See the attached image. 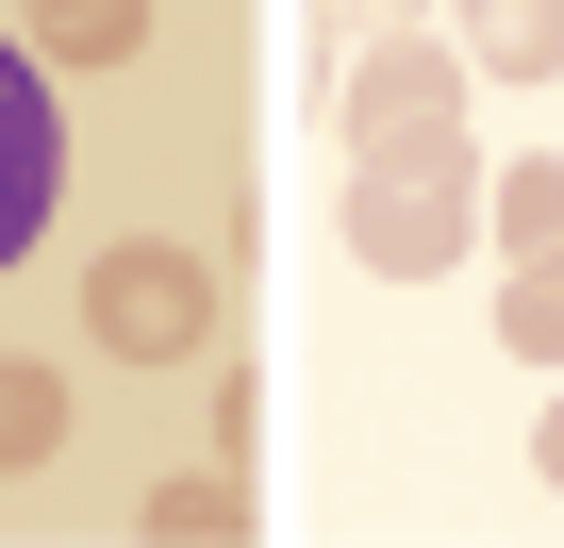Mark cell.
I'll return each instance as SVG.
<instances>
[{
    "label": "cell",
    "instance_id": "cell-1",
    "mask_svg": "<svg viewBox=\"0 0 564 548\" xmlns=\"http://www.w3.org/2000/svg\"><path fill=\"white\" fill-rule=\"evenodd\" d=\"M84 333H100L117 366H199V350H216V266L166 249V233L100 249V266H84Z\"/></svg>",
    "mask_w": 564,
    "mask_h": 548
},
{
    "label": "cell",
    "instance_id": "cell-2",
    "mask_svg": "<svg viewBox=\"0 0 564 548\" xmlns=\"http://www.w3.org/2000/svg\"><path fill=\"white\" fill-rule=\"evenodd\" d=\"M349 166H465V51H432V34H382L366 67H349Z\"/></svg>",
    "mask_w": 564,
    "mask_h": 548
},
{
    "label": "cell",
    "instance_id": "cell-3",
    "mask_svg": "<svg viewBox=\"0 0 564 548\" xmlns=\"http://www.w3.org/2000/svg\"><path fill=\"white\" fill-rule=\"evenodd\" d=\"M465 233H481V166H349V266L432 283L465 266Z\"/></svg>",
    "mask_w": 564,
    "mask_h": 548
},
{
    "label": "cell",
    "instance_id": "cell-4",
    "mask_svg": "<svg viewBox=\"0 0 564 548\" xmlns=\"http://www.w3.org/2000/svg\"><path fill=\"white\" fill-rule=\"evenodd\" d=\"M51 200H67V100H51V67L18 34H0V266H34Z\"/></svg>",
    "mask_w": 564,
    "mask_h": 548
},
{
    "label": "cell",
    "instance_id": "cell-5",
    "mask_svg": "<svg viewBox=\"0 0 564 548\" xmlns=\"http://www.w3.org/2000/svg\"><path fill=\"white\" fill-rule=\"evenodd\" d=\"M465 67H498V84H547L564 67V0H465V34H448Z\"/></svg>",
    "mask_w": 564,
    "mask_h": 548
},
{
    "label": "cell",
    "instance_id": "cell-6",
    "mask_svg": "<svg viewBox=\"0 0 564 548\" xmlns=\"http://www.w3.org/2000/svg\"><path fill=\"white\" fill-rule=\"evenodd\" d=\"M133 531H166V548L249 531V465H183V482H150V515H133Z\"/></svg>",
    "mask_w": 564,
    "mask_h": 548
},
{
    "label": "cell",
    "instance_id": "cell-7",
    "mask_svg": "<svg viewBox=\"0 0 564 548\" xmlns=\"http://www.w3.org/2000/svg\"><path fill=\"white\" fill-rule=\"evenodd\" d=\"M481 216H498V249H514V266H531V249H564V150L498 166V183H481Z\"/></svg>",
    "mask_w": 564,
    "mask_h": 548
},
{
    "label": "cell",
    "instance_id": "cell-8",
    "mask_svg": "<svg viewBox=\"0 0 564 548\" xmlns=\"http://www.w3.org/2000/svg\"><path fill=\"white\" fill-rule=\"evenodd\" d=\"M51 449H67V383L34 350H0V465H51Z\"/></svg>",
    "mask_w": 564,
    "mask_h": 548
},
{
    "label": "cell",
    "instance_id": "cell-9",
    "mask_svg": "<svg viewBox=\"0 0 564 548\" xmlns=\"http://www.w3.org/2000/svg\"><path fill=\"white\" fill-rule=\"evenodd\" d=\"M34 34H51V67H133L150 51V0H51Z\"/></svg>",
    "mask_w": 564,
    "mask_h": 548
},
{
    "label": "cell",
    "instance_id": "cell-10",
    "mask_svg": "<svg viewBox=\"0 0 564 548\" xmlns=\"http://www.w3.org/2000/svg\"><path fill=\"white\" fill-rule=\"evenodd\" d=\"M498 350L514 366H564V249H531L514 283H498Z\"/></svg>",
    "mask_w": 564,
    "mask_h": 548
},
{
    "label": "cell",
    "instance_id": "cell-11",
    "mask_svg": "<svg viewBox=\"0 0 564 548\" xmlns=\"http://www.w3.org/2000/svg\"><path fill=\"white\" fill-rule=\"evenodd\" d=\"M249 432H265V366H216V465H249Z\"/></svg>",
    "mask_w": 564,
    "mask_h": 548
},
{
    "label": "cell",
    "instance_id": "cell-12",
    "mask_svg": "<svg viewBox=\"0 0 564 548\" xmlns=\"http://www.w3.org/2000/svg\"><path fill=\"white\" fill-rule=\"evenodd\" d=\"M531 482H547V498H564V399H547V416H531Z\"/></svg>",
    "mask_w": 564,
    "mask_h": 548
},
{
    "label": "cell",
    "instance_id": "cell-13",
    "mask_svg": "<svg viewBox=\"0 0 564 548\" xmlns=\"http://www.w3.org/2000/svg\"><path fill=\"white\" fill-rule=\"evenodd\" d=\"M316 18H333V34H349V18H399V0H316Z\"/></svg>",
    "mask_w": 564,
    "mask_h": 548
},
{
    "label": "cell",
    "instance_id": "cell-14",
    "mask_svg": "<svg viewBox=\"0 0 564 548\" xmlns=\"http://www.w3.org/2000/svg\"><path fill=\"white\" fill-rule=\"evenodd\" d=\"M18 18H51V0H18Z\"/></svg>",
    "mask_w": 564,
    "mask_h": 548
}]
</instances>
